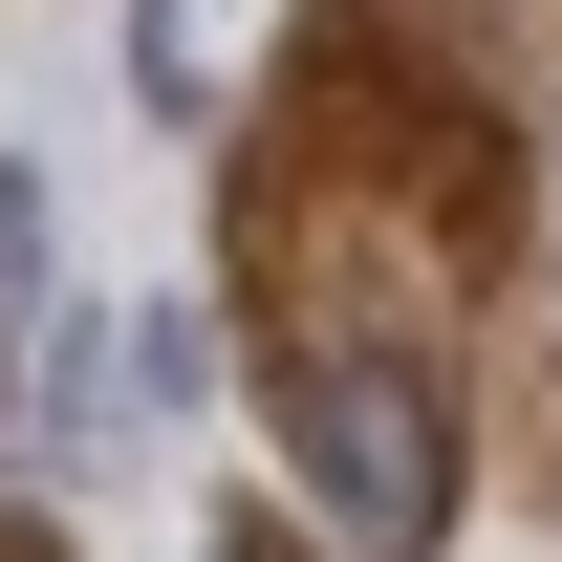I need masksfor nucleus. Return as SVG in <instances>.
<instances>
[{"mask_svg": "<svg viewBox=\"0 0 562 562\" xmlns=\"http://www.w3.org/2000/svg\"><path fill=\"white\" fill-rule=\"evenodd\" d=\"M281 432H303V476H325V519L368 562L454 541V390L412 347H281Z\"/></svg>", "mask_w": 562, "mask_h": 562, "instance_id": "obj_1", "label": "nucleus"}, {"mask_svg": "<svg viewBox=\"0 0 562 562\" xmlns=\"http://www.w3.org/2000/svg\"><path fill=\"white\" fill-rule=\"evenodd\" d=\"M0 562H66V519H0Z\"/></svg>", "mask_w": 562, "mask_h": 562, "instance_id": "obj_2", "label": "nucleus"}, {"mask_svg": "<svg viewBox=\"0 0 562 562\" xmlns=\"http://www.w3.org/2000/svg\"><path fill=\"white\" fill-rule=\"evenodd\" d=\"M216 562H303V541H216Z\"/></svg>", "mask_w": 562, "mask_h": 562, "instance_id": "obj_3", "label": "nucleus"}]
</instances>
